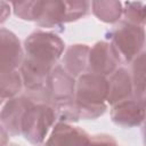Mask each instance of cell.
Wrapping results in <instances>:
<instances>
[{"mask_svg":"<svg viewBox=\"0 0 146 146\" xmlns=\"http://www.w3.org/2000/svg\"><path fill=\"white\" fill-rule=\"evenodd\" d=\"M112 120L122 127H136L143 123L145 117V100L127 98L116 103L112 110Z\"/></svg>","mask_w":146,"mask_h":146,"instance_id":"cell-5","label":"cell"},{"mask_svg":"<svg viewBox=\"0 0 146 146\" xmlns=\"http://www.w3.org/2000/svg\"><path fill=\"white\" fill-rule=\"evenodd\" d=\"M91 138L86 131L66 123H57L44 146H90Z\"/></svg>","mask_w":146,"mask_h":146,"instance_id":"cell-8","label":"cell"},{"mask_svg":"<svg viewBox=\"0 0 146 146\" xmlns=\"http://www.w3.org/2000/svg\"><path fill=\"white\" fill-rule=\"evenodd\" d=\"M117 59L107 42H97L92 49L89 50L88 66L90 73L107 75L116 70Z\"/></svg>","mask_w":146,"mask_h":146,"instance_id":"cell-9","label":"cell"},{"mask_svg":"<svg viewBox=\"0 0 146 146\" xmlns=\"http://www.w3.org/2000/svg\"><path fill=\"white\" fill-rule=\"evenodd\" d=\"M89 50L90 48L84 44H74L70 47L63 59V68L73 78L81 73L83 74V71L88 65Z\"/></svg>","mask_w":146,"mask_h":146,"instance_id":"cell-11","label":"cell"},{"mask_svg":"<svg viewBox=\"0 0 146 146\" xmlns=\"http://www.w3.org/2000/svg\"><path fill=\"white\" fill-rule=\"evenodd\" d=\"M24 49L25 59L51 71L64 50V42L56 34L39 31L25 40Z\"/></svg>","mask_w":146,"mask_h":146,"instance_id":"cell-2","label":"cell"},{"mask_svg":"<svg viewBox=\"0 0 146 146\" xmlns=\"http://www.w3.org/2000/svg\"><path fill=\"white\" fill-rule=\"evenodd\" d=\"M9 13H10L9 5H8L7 2H2V1H1V2H0V24L3 23V22L7 19Z\"/></svg>","mask_w":146,"mask_h":146,"instance_id":"cell-18","label":"cell"},{"mask_svg":"<svg viewBox=\"0 0 146 146\" xmlns=\"http://www.w3.org/2000/svg\"><path fill=\"white\" fill-rule=\"evenodd\" d=\"M124 17L127 23L144 26L145 22V5L143 2H125Z\"/></svg>","mask_w":146,"mask_h":146,"instance_id":"cell-16","label":"cell"},{"mask_svg":"<svg viewBox=\"0 0 146 146\" xmlns=\"http://www.w3.org/2000/svg\"><path fill=\"white\" fill-rule=\"evenodd\" d=\"M47 94L50 99L55 103L70 100L74 98L75 95V81L72 75H70L60 65H57L51 70L48 83Z\"/></svg>","mask_w":146,"mask_h":146,"instance_id":"cell-6","label":"cell"},{"mask_svg":"<svg viewBox=\"0 0 146 146\" xmlns=\"http://www.w3.org/2000/svg\"><path fill=\"white\" fill-rule=\"evenodd\" d=\"M22 87V78L16 71L2 72L0 71V94L13 97L16 95Z\"/></svg>","mask_w":146,"mask_h":146,"instance_id":"cell-14","label":"cell"},{"mask_svg":"<svg viewBox=\"0 0 146 146\" xmlns=\"http://www.w3.org/2000/svg\"><path fill=\"white\" fill-rule=\"evenodd\" d=\"M132 66V89L135 90V97L145 100V51L139 54L133 59Z\"/></svg>","mask_w":146,"mask_h":146,"instance_id":"cell-13","label":"cell"},{"mask_svg":"<svg viewBox=\"0 0 146 146\" xmlns=\"http://www.w3.org/2000/svg\"><path fill=\"white\" fill-rule=\"evenodd\" d=\"M7 146H17V145H15V144H10V145H7Z\"/></svg>","mask_w":146,"mask_h":146,"instance_id":"cell-20","label":"cell"},{"mask_svg":"<svg viewBox=\"0 0 146 146\" xmlns=\"http://www.w3.org/2000/svg\"><path fill=\"white\" fill-rule=\"evenodd\" d=\"M110 43L119 63H130L141 54L145 41L144 26L127 22L120 23L111 32Z\"/></svg>","mask_w":146,"mask_h":146,"instance_id":"cell-3","label":"cell"},{"mask_svg":"<svg viewBox=\"0 0 146 146\" xmlns=\"http://www.w3.org/2000/svg\"><path fill=\"white\" fill-rule=\"evenodd\" d=\"M43 1H25V2H14L15 14L23 19L38 21L42 11Z\"/></svg>","mask_w":146,"mask_h":146,"instance_id":"cell-15","label":"cell"},{"mask_svg":"<svg viewBox=\"0 0 146 146\" xmlns=\"http://www.w3.org/2000/svg\"><path fill=\"white\" fill-rule=\"evenodd\" d=\"M90 146H119V145L111 136L100 135V136H95L94 138H91Z\"/></svg>","mask_w":146,"mask_h":146,"instance_id":"cell-17","label":"cell"},{"mask_svg":"<svg viewBox=\"0 0 146 146\" xmlns=\"http://www.w3.org/2000/svg\"><path fill=\"white\" fill-rule=\"evenodd\" d=\"M8 137H7V130H5L0 125V146H7Z\"/></svg>","mask_w":146,"mask_h":146,"instance_id":"cell-19","label":"cell"},{"mask_svg":"<svg viewBox=\"0 0 146 146\" xmlns=\"http://www.w3.org/2000/svg\"><path fill=\"white\" fill-rule=\"evenodd\" d=\"M19 64H22L19 40L13 32L0 29V71H15Z\"/></svg>","mask_w":146,"mask_h":146,"instance_id":"cell-7","label":"cell"},{"mask_svg":"<svg viewBox=\"0 0 146 146\" xmlns=\"http://www.w3.org/2000/svg\"><path fill=\"white\" fill-rule=\"evenodd\" d=\"M108 81L99 74L84 73L75 84V102L84 106H100L106 100Z\"/></svg>","mask_w":146,"mask_h":146,"instance_id":"cell-4","label":"cell"},{"mask_svg":"<svg viewBox=\"0 0 146 146\" xmlns=\"http://www.w3.org/2000/svg\"><path fill=\"white\" fill-rule=\"evenodd\" d=\"M32 98L23 113L19 131L32 144H41L55 123L56 113L52 106L48 104L49 96L46 90L31 91Z\"/></svg>","mask_w":146,"mask_h":146,"instance_id":"cell-1","label":"cell"},{"mask_svg":"<svg viewBox=\"0 0 146 146\" xmlns=\"http://www.w3.org/2000/svg\"><path fill=\"white\" fill-rule=\"evenodd\" d=\"M132 82L131 76L124 68H117L108 81L106 100L110 104H116L131 96Z\"/></svg>","mask_w":146,"mask_h":146,"instance_id":"cell-10","label":"cell"},{"mask_svg":"<svg viewBox=\"0 0 146 146\" xmlns=\"http://www.w3.org/2000/svg\"><path fill=\"white\" fill-rule=\"evenodd\" d=\"M94 14L103 22L114 23L119 21L122 14V5L117 1H95L91 3Z\"/></svg>","mask_w":146,"mask_h":146,"instance_id":"cell-12","label":"cell"}]
</instances>
